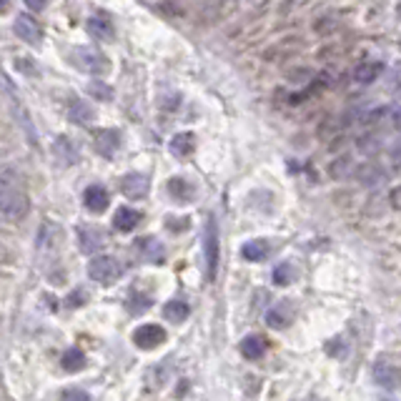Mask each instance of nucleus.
I'll use <instances>...</instances> for the list:
<instances>
[{"mask_svg":"<svg viewBox=\"0 0 401 401\" xmlns=\"http://www.w3.org/2000/svg\"><path fill=\"white\" fill-rule=\"evenodd\" d=\"M13 113H15V118H18V125H23V131H25V136H28L30 143H36V128H33V123H30L25 108L18 106V101H13Z\"/></svg>","mask_w":401,"mask_h":401,"instance_id":"25","label":"nucleus"},{"mask_svg":"<svg viewBox=\"0 0 401 401\" xmlns=\"http://www.w3.org/2000/svg\"><path fill=\"white\" fill-rule=\"evenodd\" d=\"M60 241H63V228H60L58 223L45 221L43 226L38 228V248H40V251H53V248H58Z\"/></svg>","mask_w":401,"mask_h":401,"instance_id":"10","label":"nucleus"},{"mask_svg":"<svg viewBox=\"0 0 401 401\" xmlns=\"http://www.w3.org/2000/svg\"><path fill=\"white\" fill-rule=\"evenodd\" d=\"M293 321V306L291 304H281V306L271 308L269 316H266V324H269L271 328H286L289 324Z\"/></svg>","mask_w":401,"mask_h":401,"instance_id":"18","label":"nucleus"},{"mask_svg":"<svg viewBox=\"0 0 401 401\" xmlns=\"http://www.w3.org/2000/svg\"><path fill=\"white\" fill-rule=\"evenodd\" d=\"M168 191H171L175 198H181V201H186V198L191 196L189 183L183 181V178H171V183H168Z\"/></svg>","mask_w":401,"mask_h":401,"instance_id":"28","label":"nucleus"},{"mask_svg":"<svg viewBox=\"0 0 401 401\" xmlns=\"http://www.w3.org/2000/svg\"><path fill=\"white\" fill-rule=\"evenodd\" d=\"M374 175H376V171L372 166H361V171H359V178L364 183H374Z\"/></svg>","mask_w":401,"mask_h":401,"instance_id":"32","label":"nucleus"},{"mask_svg":"<svg viewBox=\"0 0 401 401\" xmlns=\"http://www.w3.org/2000/svg\"><path fill=\"white\" fill-rule=\"evenodd\" d=\"M88 93L95 95V98H103V101H110V98H113L110 86L108 83H103V80H93V83L88 86Z\"/></svg>","mask_w":401,"mask_h":401,"instance_id":"27","label":"nucleus"},{"mask_svg":"<svg viewBox=\"0 0 401 401\" xmlns=\"http://www.w3.org/2000/svg\"><path fill=\"white\" fill-rule=\"evenodd\" d=\"M376 148H379V143H376V138H372V136L359 138V151H364V154H374Z\"/></svg>","mask_w":401,"mask_h":401,"instance_id":"31","label":"nucleus"},{"mask_svg":"<svg viewBox=\"0 0 401 401\" xmlns=\"http://www.w3.org/2000/svg\"><path fill=\"white\" fill-rule=\"evenodd\" d=\"M241 254H243L246 261H261V258L269 256V243L266 241H248V243H243Z\"/></svg>","mask_w":401,"mask_h":401,"instance_id":"21","label":"nucleus"},{"mask_svg":"<svg viewBox=\"0 0 401 401\" xmlns=\"http://www.w3.org/2000/svg\"><path fill=\"white\" fill-rule=\"evenodd\" d=\"M30 211V201L21 189H15L13 168L5 166L0 171V213L5 221H21Z\"/></svg>","mask_w":401,"mask_h":401,"instance_id":"1","label":"nucleus"},{"mask_svg":"<svg viewBox=\"0 0 401 401\" xmlns=\"http://www.w3.org/2000/svg\"><path fill=\"white\" fill-rule=\"evenodd\" d=\"M83 204H86L88 211L103 213L106 208H108V191L103 189V186H98V183L88 186L86 193H83Z\"/></svg>","mask_w":401,"mask_h":401,"instance_id":"12","label":"nucleus"},{"mask_svg":"<svg viewBox=\"0 0 401 401\" xmlns=\"http://www.w3.org/2000/svg\"><path fill=\"white\" fill-rule=\"evenodd\" d=\"M121 193L125 198H143L148 193V178L141 173H128L121 178Z\"/></svg>","mask_w":401,"mask_h":401,"instance_id":"11","label":"nucleus"},{"mask_svg":"<svg viewBox=\"0 0 401 401\" xmlns=\"http://www.w3.org/2000/svg\"><path fill=\"white\" fill-rule=\"evenodd\" d=\"M391 206H394V208H401V186L391 191Z\"/></svg>","mask_w":401,"mask_h":401,"instance_id":"33","label":"nucleus"},{"mask_svg":"<svg viewBox=\"0 0 401 401\" xmlns=\"http://www.w3.org/2000/svg\"><path fill=\"white\" fill-rule=\"evenodd\" d=\"M263 351H266V343H263L261 336H246L241 341V354L246 359H261Z\"/></svg>","mask_w":401,"mask_h":401,"instance_id":"23","label":"nucleus"},{"mask_svg":"<svg viewBox=\"0 0 401 401\" xmlns=\"http://www.w3.org/2000/svg\"><path fill=\"white\" fill-rule=\"evenodd\" d=\"M71 63L78 71L90 75H106L110 71V60L101 51H95V48H75L71 53Z\"/></svg>","mask_w":401,"mask_h":401,"instance_id":"2","label":"nucleus"},{"mask_svg":"<svg viewBox=\"0 0 401 401\" xmlns=\"http://www.w3.org/2000/svg\"><path fill=\"white\" fill-rule=\"evenodd\" d=\"M133 341H136L138 349L151 351L166 341V331H163L158 324H143V326H138L133 331Z\"/></svg>","mask_w":401,"mask_h":401,"instance_id":"6","label":"nucleus"},{"mask_svg":"<svg viewBox=\"0 0 401 401\" xmlns=\"http://www.w3.org/2000/svg\"><path fill=\"white\" fill-rule=\"evenodd\" d=\"M106 243V234L95 226H78V248L83 254H95Z\"/></svg>","mask_w":401,"mask_h":401,"instance_id":"9","label":"nucleus"},{"mask_svg":"<svg viewBox=\"0 0 401 401\" xmlns=\"http://www.w3.org/2000/svg\"><path fill=\"white\" fill-rule=\"evenodd\" d=\"M204 256H206V274L208 278H216V266H219V228L216 221L208 219L204 234Z\"/></svg>","mask_w":401,"mask_h":401,"instance_id":"5","label":"nucleus"},{"mask_svg":"<svg viewBox=\"0 0 401 401\" xmlns=\"http://www.w3.org/2000/svg\"><path fill=\"white\" fill-rule=\"evenodd\" d=\"M193 148H196L193 133H178V136H173V141H171V154L173 156H191L193 154Z\"/></svg>","mask_w":401,"mask_h":401,"instance_id":"20","label":"nucleus"},{"mask_svg":"<svg viewBox=\"0 0 401 401\" xmlns=\"http://www.w3.org/2000/svg\"><path fill=\"white\" fill-rule=\"evenodd\" d=\"M381 73V63L379 60H361L356 66V71H354V80L356 83H372V80H376Z\"/></svg>","mask_w":401,"mask_h":401,"instance_id":"19","label":"nucleus"},{"mask_svg":"<svg viewBox=\"0 0 401 401\" xmlns=\"http://www.w3.org/2000/svg\"><path fill=\"white\" fill-rule=\"evenodd\" d=\"M60 401H90V396L86 391H80V389H68V391H63Z\"/></svg>","mask_w":401,"mask_h":401,"instance_id":"30","label":"nucleus"},{"mask_svg":"<svg viewBox=\"0 0 401 401\" xmlns=\"http://www.w3.org/2000/svg\"><path fill=\"white\" fill-rule=\"evenodd\" d=\"M53 154H56L58 163H63V166H73L75 160H78V146H75L68 136H58V138L53 141Z\"/></svg>","mask_w":401,"mask_h":401,"instance_id":"14","label":"nucleus"},{"mask_svg":"<svg viewBox=\"0 0 401 401\" xmlns=\"http://www.w3.org/2000/svg\"><path fill=\"white\" fill-rule=\"evenodd\" d=\"M121 274H123V266L113 256H95L93 261L88 263V276L103 286L116 284Z\"/></svg>","mask_w":401,"mask_h":401,"instance_id":"3","label":"nucleus"},{"mask_svg":"<svg viewBox=\"0 0 401 401\" xmlns=\"http://www.w3.org/2000/svg\"><path fill=\"white\" fill-rule=\"evenodd\" d=\"M274 281H276V284L278 286H281V284H291V281H293V269H291V266H289V263H284V266H278V269L276 271H274Z\"/></svg>","mask_w":401,"mask_h":401,"instance_id":"29","label":"nucleus"},{"mask_svg":"<svg viewBox=\"0 0 401 401\" xmlns=\"http://www.w3.org/2000/svg\"><path fill=\"white\" fill-rule=\"evenodd\" d=\"M68 121H73L78 125H90L95 121V110L86 101H73L68 106Z\"/></svg>","mask_w":401,"mask_h":401,"instance_id":"15","label":"nucleus"},{"mask_svg":"<svg viewBox=\"0 0 401 401\" xmlns=\"http://www.w3.org/2000/svg\"><path fill=\"white\" fill-rule=\"evenodd\" d=\"M136 254L148 263H163L166 251H163V243L156 236H143V239L136 241Z\"/></svg>","mask_w":401,"mask_h":401,"instance_id":"8","label":"nucleus"},{"mask_svg":"<svg viewBox=\"0 0 401 401\" xmlns=\"http://www.w3.org/2000/svg\"><path fill=\"white\" fill-rule=\"evenodd\" d=\"M60 366L66 369V372H80L83 366H86V356H83V351L80 349H68L60 359Z\"/></svg>","mask_w":401,"mask_h":401,"instance_id":"24","label":"nucleus"},{"mask_svg":"<svg viewBox=\"0 0 401 401\" xmlns=\"http://www.w3.org/2000/svg\"><path fill=\"white\" fill-rule=\"evenodd\" d=\"M163 314H166L168 321H173V324H181V321L189 319L191 308H189V304H186V301H178V299H175V301H168L166 308H163Z\"/></svg>","mask_w":401,"mask_h":401,"instance_id":"22","label":"nucleus"},{"mask_svg":"<svg viewBox=\"0 0 401 401\" xmlns=\"http://www.w3.org/2000/svg\"><path fill=\"white\" fill-rule=\"evenodd\" d=\"M351 173V158L349 156H343V158H336L331 166H328V175L334 178V181H341L346 175Z\"/></svg>","mask_w":401,"mask_h":401,"instance_id":"26","label":"nucleus"},{"mask_svg":"<svg viewBox=\"0 0 401 401\" xmlns=\"http://www.w3.org/2000/svg\"><path fill=\"white\" fill-rule=\"evenodd\" d=\"M314 401H321V399H314Z\"/></svg>","mask_w":401,"mask_h":401,"instance_id":"34","label":"nucleus"},{"mask_svg":"<svg viewBox=\"0 0 401 401\" xmlns=\"http://www.w3.org/2000/svg\"><path fill=\"white\" fill-rule=\"evenodd\" d=\"M86 28L95 40H110V38H113V23H110L106 15H93V18L88 21Z\"/></svg>","mask_w":401,"mask_h":401,"instance_id":"17","label":"nucleus"},{"mask_svg":"<svg viewBox=\"0 0 401 401\" xmlns=\"http://www.w3.org/2000/svg\"><path fill=\"white\" fill-rule=\"evenodd\" d=\"M118 148H121V133L113 131V128H106V131L95 136V151L106 156V158H113Z\"/></svg>","mask_w":401,"mask_h":401,"instance_id":"13","label":"nucleus"},{"mask_svg":"<svg viewBox=\"0 0 401 401\" xmlns=\"http://www.w3.org/2000/svg\"><path fill=\"white\" fill-rule=\"evenodd\" d=\"M13 28H15V33H18V38L30 45H38L43 40V30H40V25H38V21L33 15H18L13 23Z\"/></svg>","mask_w":401,"mask_h":401,"instance_id":"7","label":"nucleus"},{"mask_svg":"<svg viewBox=\"0 0 401 401\" xmlns=\"http://www.w3.org/2000/svg\"><path fill=\"white\" fill-rule=\"evenodd\" d=\"M374 381L387 391H394L401 387V369L391 361V359H376V364L372 369Z\"/></svg>","mask_w":401,"mask_h":401,"instance_id":"4","label":"nucleus"},{"mask_svg":"<svg viewBox=\"0 0 401 401\" xmlns=\"http://www.w3.org/2000/svg\"><path fill=\"white\" fill-rule=\"evenodd\" d=\"M141 223V213L136 211V208H128V206H121L116 211V216H113V226L118 228V231H133V228Z\"/></svg>","mask_w":401,"mask_h":401,"instance_id":"16","label":"nucleus"}]
</instances>
